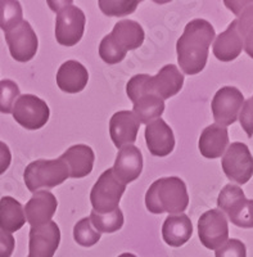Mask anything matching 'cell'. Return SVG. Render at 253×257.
Masks as SVG:
<instances>
[{
	"label": "cell",
	"mask_w": 253,
	"mask_h": 257,
	"mask_svg": "<svg viewBox=\"0 0 253 257\" xmlns=\"http://www.w3.org/2000/svg\"><path fill=\"white\" fill-rule=\"evenodd\" d=\"M250 99H252V102H253V96H252V98H250Z\"/></svg>",
	"instance_id": "37"
},
{
	"label": "cell",
	"mask_w": 253,
	"mask_h": 257,
	"mask_svg": "<svg viewBox=\"0 0 253 257\" xmlns=\"http://www.w3.org/2000/svg\"><path fill=\"white\" fill-rule=\"evenodd\" d=\"M20 96V88L12 80L0 81V112L12 113L13 105Z\"/></svg>",
	"instance_id": "31"
},
{
	"label": "cell",
	"mask_w": 253,
	"mask_h": 257,
	"mask_svg": "<svg viewBox=\"0 0 253 257\" xmlns=\"http://www.w3.org/2000/svg\"><path fill=\"white\" fill-rule=\"evenodd\" d=\"M198 235L208 249H218L229 238L227 219L220 210L204 212L198 220Z\"/></svg>",
	"instance_id": "10"
},
{
	"label": "cell",
	"mask_w": 253,
	"mask_h": 257,
	"mask_svg": "<svg viewBox=\"0 0 253 257\" xmlns=\"http://www.w3.org/2000/svg\"><path fill=\"white\" fill-rule=\"evenodd\" d=\"M57 13L56 39L63 47H73L81 40L85 31V18L81 9L72 2H48Z\"/></svg>",
	"instance_id": "4"
},
{
	"label": "cell",
	"mask_w": 253,
	"mask_h": 257,
	"mask_svg": "<svg viewBox=\"0 0 253 257\" xmlns=\"http://www.w3.org/2000/svg\"><path fill=\"white\" fill-rule=\"evenodd\" d=\"M213 54L218 61L230 62L240 56L243 50V41L238 31V22L234 20L224 32L216 36L213 43Z\"/></svg>",
	"instance_id": "22"
},
{
	"label": "cell",
	"mask_w": 253,
	"mask_h": 257,
	"mask_svg": "<svg viewBox=\"0 0 253 257\" xmlns=\"http://www.w3.org/2000/svg\"><path fill=\"white\" fill-rule=\"evenodd\" d=\"M24 12L20 2L0 0V29L4 32L12 31L22 22Z\"/></svg>",
	"instance_id": "27"
},
{
	"label": "cell",
	"mask_w": 253,
	"mask_h": 257,
	"mask_svg": "<svg viewBox=\"0 0 253 257\" xmlns=\"http://www.w3.org/2000/svg\"><path fill=\"white\" fill-rule=\"evenodd\" d=\"M90 221L99 233H114L123 225V213L117 208L109 213H96L91 211Z\"/></svg>",
	"instance_id": "28"
},
{
	"label": "cell",
	"mask_w": 253,
	"mask_h": 257,
	"mask_svg": "<svg viewBox=\"0 0 253 257\" xmlns=\"http://www.w3.org/2000/svg\"><path fill=\"white\" fill-rule=\"evenodd\" d=\"M225 175L231 181L243 185L253 176V157L244 143L230 144L221 160Z\"/></svg>",
	"instance_id": "9"
},
{
	"label": "cell",
	"mask_w": 253,
	"mask_h": 257,
	"mask_svg": "<svg viewBox=\"0 0 253 257\" xmlns=\"http://www.w3.org/2000/svg\"><path fill=\"white\" fill-rule=\"evenodd\" d=\"M89 80L87 70L77 61L64 62L57 72V85L62 91L76 94L84 90Z\"/></svg>",
	"instance_id": "20"
},
{
	"label": "cell",
	"mask_w": 253,
	"mask_h": 257,
	"mask_svg": "<svg viewBox=\"0 0 253 257\" xmlns=\"http://www.w3.org/2000/svg\"><path fill=\"white\" fill-rule=\"evenodd\" d=\"M16 240L11 233L0 230V257H11L15 251Z\"/></svg>",
	"instance_id": "34"
},
{
	"label": "cell",
	"mask_w": 253,
	"mask_h": 257,
	"mask_svg": "<svg viewBox=\"0 0 253 257\" xmlns=\"http://www.w3.org/2000/svg\"><path fill=\"white\" fill-rule=\"evenodd\" d=\"M138 6V0H99V8L108 17H122L131 15Z\"/></svg>",
	"instance_id": "30"
},
{
	"label": "cell",
	"mask_w": 253,
	"mask_h": 257,
	"mask_svg": "<svg viewBox=\"0 0 253 257\" xmlns=\"http://www.w3.org/2000/svg\"><path fill=\"white\" fill-rule=\"evenodd\" d=\"M148 80L149 75H135L126 85V93L134 104L133 112L140 123L147 125L160 118L165 111V102L149 89Z\"/></svg>",
	"instance_id": "3"
},
{
	"label": "cell",
	"mask_w": 253,
	"mask_h": 257,
	"mask_svg": "<svg viewBox=\"0 0 253 257\" xmlns=\"http://www.w3.org/2000/svg\"><path fill=\"white\" fill-rule=\"evenodd\" d=\"M215 257H247L245 244L239 239H227L218 249Z\"/></svg>",
	"instance_id": "32"
},
{
	"label": "cell",
	"mask_w": 253,
	"mask_h": 257,
	"mask_svg": "<svg viewBox=\"0 0 253 257\" xmlns=\"http://www.w3.org/2000/svg\"><path fill=\"white\" fill-rule=\"evenodd\" d=\"M193 234V225L189 216L184 213L171 215L163 222V240L171 247H181L190 239Z\"/></svg>",
	"instance_id": "25"
},
{
	"label": "cell",
	"mask_w": 253,
	"mask_h": 257,
	"mask_svg": "<svg viewBox=\"0 0 253 257\" xmlns=\"http://www.w3.org/2000/svg\"><path fill=\"white\" fill-rule=\"evenodd\" d=\"M11 162H12V155H11L9 147L3 142H0V175L8 170Z\"/></svg>",
	"instance_id": "35"
},
{
	"label": "cell",
	"mask_w": 253,
	"mask_h": 257,
	"mask_svg": "<svg viewBox=\"0 0 253 257\" xmlns=\"http://www.w3.org/2000/svg\"><path fill=\"white\" fill-rule=\"evenodd\" d=\"M126 185L114 176L113 170H105L99 176L90 193L93 211L96 213H109L118 208Z\"/></svg>",
	"instance_id": "7"
},
{
	"label": "cell",
	"mask_w": 253,
	"mask_h": 257,
	"mask_svg": "<svg viewBox=\"0 0 253 257\" xmlns=\"http://www.w3.org/2000/svg\"><path fill=\"white\" fill-rule=\"evenodd\" d=\"M61 242V230L54 221L31 228L29 257H53Z\"/></svg>",
	"instance_id": "13"
},
{
	"label": "cell",
	"mask_w": 253,
	"mask_h": 257,
	"mask_svg": "<svg viewBox=\"0 0 253 257\" xmlns=\"http://www.w3.org/2000/svg\"><path fill=\"white\" fill-rule=\"evenodd\" d=\"M189 205L186 185L180 178L156 180L146 194V206L152 213H181Z\"/></svg>",
	"instance_id": "2"
},
{
	"label": "cell",
	"mask_w": 253,
	"mask_h": 257,
	"mask_svg": "<svg viewBox=\"0 0 253 257\" xmlns=\"http://www.w3.org/2000/svg\"><path fill=\"white\" fill-rule=\"evenodd\" d=\"M140 121L133 111H119L111 117L109 134L116 148L121 149L126 146H133L137 141Z\"/></svg>",
	"instance_id": "14"
},
{
	"label": "cell",
	"mask_w": 253,
	"mask_h": 257,
	"mask_svg": "<svg viewBox=\"0 0 253 257\" xmlns=\"http://www.w3.org/2000/svg\"><path fill=\"white\" fill-rule=\"evenodd\" d=\"M229 144L227 128L217 123L207 126L199 138V151L208 160L221 157Z\"/></svg>",
	"instance_id": "23"
},
{
	"label": "cell",
	"mask_w": 253,
	"mask_h": 257,
	"mask_svg": "<svg viewBox=\"0 0 253 257\" xmlns=\"http://www.w3.org/2000/svg\"><path fill=\"white\" fill-rule=\"evenodd\" d=\"M6 41L13 59L29 62L38 52V36L27 21H22L16 29L6 34Z\"/></svg>",
	"instance_id": "12"
},
{
	"label": "cell",
	"mask_w": 253,
	"mask_h": 257,
	"mask_svg": "<svg viewBox=\"0 0 253 257\" xmlns=\"http://www.w3.org/2000/svg\"><path fill=\"white\" fill-rule=\"evenodd\" d=\"M73 238L82 247H91L100 239V233L93 226L90 217H84L73 228Z\"/></svg>",
	"instance_id": "29"
},
{
	"label": "cell",
	"mask_w": 253,
	"mask_h": 257,
	"mask_svg": "<svg viewBox=\"0 0 253 257\" xmlns=\"http://www.w3.org/2000/svg\"><path fill=\"white\" fill-rule=\"evenodd\" d=\"M108 39L121 52L138 49L144 41V30L138 22L131 20H122L114 25Z\"/></svg>",
	"instance_id": "19"
},
{
	"label": "cell",
	"mask_w": 253,
	"mask_h": 257,
	"mask_svg": "<svg viewBox=\"0 0 253 257\" xmlns=\"http://www.w3.org/2000/svg\"><path fill=\"white\" fill-rule=\"evenodd\" d=\"M239 122L241 127L244 128V132L249 138L253 137V102L252 99H248L241 105L240 112L238 114Z\"/></svg>",
	"instance_id": "33"
},
{
	"label": "cell",
	"mask_w": 253,
	"mask_h": 257,
	"mask_svg": "<svg viewBox=\"0 0 253 257\" xmlns=\"http://www.w3.org/2000/svg\"><path fill=\"white\" fill-rule=\"evenodd\" d=\"M61 158L64 161V164L67 165L70 178L80 179L85 178L91 173L95 156L90 147L85 144H76L68 148L61 156Z\"/></svg>",
	"instance_id": "21"
},
{
	"label": "cell",
	"mask_w": 253,
	"mask_h": 257,
	"mask_svg": "<svg viewBox=\"0 0 253 257\" xmlns=\"http://www.w3.org/2000/svg\"><path fill=\"white\" fill-rule=\"evenodd\" d=\"M26 222L25 210L17 199L3 197L0 199V229L7 233L20 230Z\"/></svg>",
	"instance_id": "26"
},
{
	"label": "cell",
	"mask_w": 253,
	"mask_h": 257,
	"mask_svg": "<svg viewBox=\"0 0 253 257\" xmlns=\"http://www.w3.org/2000/svg\"><path fill=\"white\" fill-rule=\"evenodd\" d=\"M238 18V31L240 34L243 48L250 58H253V2H225Z\"/></svg>",
	"instance_id": "24"
},
{
	"label": "cell",
	"mask_w": 253,
	"mask_h": 257,
	"mask_svg": "<svg viewBox=\"0 0 253 257\" xmlns=\"http://www.w3.org/2000/svg\"><path fill=\"white\" fill-rule=\"evenodd\" d=\"M113 174L122 184L137 180L143 170V156L135 146H126L119 149L114 161Z\"/></svg>",
	"instance_id": "17"
},
{
	"label": "cell",
	"mask_w": 253,
	"mask_h": 257,
	"mask_svg": "<svg viewBox=\"0 0 253 257\" xmlns=\"http://www.w3.org/2000/svg\"><path fill=\"white\" fill-rule=\"evenodd\" d=\"M26 219L31 228L47 224L57 211V198L48 190H38L25 206Z\"/></svg>",
	"instance_id": "15"
},
{
	"label": "cell",
	"mask_w": 253,
	"mask_h": 257,
	"mask_svg": "<svg viewBox=\"0 0 253 257\" xmlns=\"http://www.w3.org/2000/svg\"><path fill=\"white\" fill-rule=\"evenodd\" d=\"M13 118L27 130H38L48 122L49 107L43 99L32 94L18 96L13 105Z\"/></svg>",
	"instance_id": "8"
},
{
	"label": "cell",
	"mask_w": 253,
	"mask_h": 257,
	"mask_svg": "<svg viewBox=\"0 0 253 257\" xmlns=\"http://www.w3.org/2000/svg\"><path fill=\"white\" fill-rule=\"evenodd\" d=\"M149 89L163 100L176 95L184 85V75L174 64H166L156 76H149Z\"/></svg>",
	"instance_id": "18"
},
{
	"label": "cell",
	"mask_w": 253,
	"mask_h": 257,
	"mask_svg": "<svg viewBox=\"0 0 253 257\" xmlns=\"http://www.w3.org/2000/svg\"><path fill=\"white\" fill-rule=\"evenodd\" d=\"M215 29L206 20L190 21L178 40V62L186 75H197L206 67L208 50L215 39Z\"/></svg>",
	"instance_id": "1"
},
{
	"label": "cell",
	"mask_w": 253,
	"mask_h": 257,
	"mask_svg": "<svg viewBox=\"0 0 253 257\" xmlns=\"http://www.w3.org/2000/svg\"><path fill=\"white\" fill-rule=\"evenodd\" d=\"M70 178L67 165L61 157L57 160H36L25 170V184L30 192L54 188Z\"/></svg>",
	"instance_id": "5"
},
{
	"label": "cell",
	"mask_w": 253,
	"mask_h": 257,
	"mask_svg": "<svg viewBox=\"0 0 253 257\" xmlns=\"http://www.w3.org/2000/svg\"><path fill=\"white\" fill-rule=\"evenodd\" d=\"M217 206L229 220L239 228H253V201L247 199L244 192L234 184H227L218 194Z\"/></svg>",
	"instance_id": "6"
},
{
	"label": "cell",
	"mask_w": 253,
	"mask_h": 257,
	"mask_svg": "<svg viewBox=\"0 0 253 257\" xmlns=\"http://www.w3.org/2000/svg\"><path fill=\"white\" fill-rule=\"evenodd\" d=\"M118 257H137V256L133 253H122V254H119Z\"/></svg>",
	"instance_id": "36"
},
{
	"label": "cell",
	"mask_w": 253,
	"mask_h": 257,
	"mask_svg": "<svg viewBox=\"0 0 253 257\" xmlns=\"http://www.w3.org/2000/svg\"><path fill=\"white\" fill-rule=\"evenodd\" d=\"M146 142L149 152L156 157H166L175 148L174 133L162 118H157L147 125Z\"/></svg>",
	"instance_id": "16"
},
{
	"label": "cell",
	"mask_w": 253,
	"mask_h": 257,
	"mask_svg": "<svg viewBox=\"0 0 253 257\" xmlns=\"http://www.w3.org/2000/svg\"><path fill=\"white\" fill-rule=\"evenodd\" d=\"M244 103V96L234 86H224L213 96L211 108L213 118L220 126H229L238 120V114Z\"/></svg>",
	"instance_id": "11"
}]
</instances>
